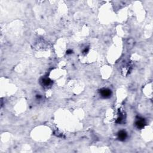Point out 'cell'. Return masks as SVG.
Here are the masks:
<instances>
[{
	"instance_id": "cell-4",
	"label": "cell",
	"mask_w": 153,
	"mask_h": 153,
	"mask_svg": "<svg viewBox=\"0 0 153 153\" xmlns=\"http://www.w3.org/2000/svg\"><path fill=\"white\" fill-rule=\"evenodd\" d=\"M51 83V81L49 79H44L43 80V84L45 85L46 86H49Z\"/></svg>"
},
{
	"instance_id": "cell-3",
	"label": "cell",
	"mask_w": 153,
	"mask_h": 153,
	"mask_svg": "<svg viewBox=\"0 0 153 153\" xmlns=\"http://www.w3.org/2000/svg\"><path fill=\"white\" fill-rule=\"evenodd\" d=\"M127 133H126L125 131L124 130H121L118 132V139L120 140H121V141H123L124 140L127 138Z\"/></svg>"
},
{
	"instance_id": "cell-5",
	"label": "cell",
	"mask_w": 153,
	"mask_h": 153,
	"mask_svg": "<svg viewBox=\"0 0 153 153\" xmlns=\"http://www.w3.org/2000/svg\"><path fill=\"white\" fill-rule=\"evenodd\" d=\"M72 52V51L71 50H68L66 51V53L67 54H70V53H71Z\"/></svg>"
},
{
	"instance_id": "cell-1",
	"label": "cell",
	"mask_w": 153,
	"mask_h": 153,
	"mask_svg": "<svg viewBox=\"0 0 153 153\" xmlns=\"http://www.w3.org/2000/svg\"><path fill=\"white\" fill-rule=\"evenodd\" d=\"M100 95L103 98H108L111 96L112 92L109 89L103 88L101 90H100Z\"/></svg>"
},
{
	"instance_id": "cell-2",
	"label": "cell",
	"mask_w": 153,
	"mask_h": 153,
	"mask_svg": "<svg viewBox=\"0 0 153 153\" xmlns=\"http://www.w3.org/2000/svg\"><path fill=\"white\" fill-rule=\"evenodd\" d=\"M146 125L145 121L143 118H139L136 122V126L138 129H142V128L144 127V126Z\"/></svg>"
}]
</instances>
